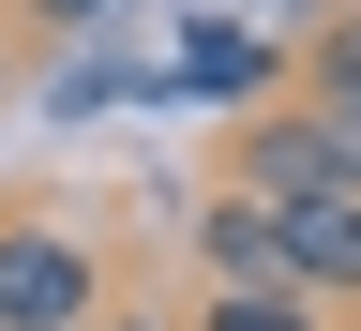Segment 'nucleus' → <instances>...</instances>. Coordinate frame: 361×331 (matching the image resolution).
Masks as SVG:
<instances>
[{"label":"nucleus","mask_w":361,"mask_h":331,"mask_svg":"<svg viewBox=\"0 0 361 331\" xmlns=\"http://www.w3.org/2000/svg\"><path fill=\"white\" fill-rule=\"evenodd\" d=\"M0 331H106V256L61 211H0Z\"/></svg>","instance_id":"f257e3e1"},{"label":"nucleus","mask_w":361,"mask_h":331,"mask_svg":"<svg viewBox=\"0 0 361 331\" xmlns=\"http://www.w3.org/2000/svg\"><path fill=\"white\" fill-rule=\"evenodd\" d=\"M166 90H180V106H226V121H256V90H271V45H256L241 16H180V45H166Z\"/></svg>","instance_id":"f03ea898"},{"label":"nucleus","mask_w":361,"mask_h":331,"mask_svg":"<svg viewBox=\"0 0 361 331\" xmlns=\"http://www.w3.org/2000/svg\"><path fill=\"white\" fill-rule=\"evenodd\" d=\"M271 241H286V287L331 316L361 301V196H301V211H271Z\"/></svg>","instance_id":"7ed1b4c3"},{"label":"nucleus","mask_w":361,"mask_h":331,"mask_svg":"<svg viewBox=\"0 0 361 331\" xmlns=\"http://www.w3.org/2000/svg\"><path fill=\"white\" fill-rule=\"evenodd\" d=\"M226 181H241V196H271V211L331 196V181H316V136H301V106H256L241 136H226Z\"/></svg>","instance_id":"20e7f679"},{"label":"nucleus","mask_w":361,"mask_h":331,"mask_svg":"<svg viewBox=\"0 0 361 331\" xmlns=\"http://www.w3.org/2000/svg\"><path fill=\"white\" fill-rule=\"evenodd\" d=\"M196 256H211V287H286V241H271V196H241V181H211V196H196Z\"/></svg>","instance_id":"39448f33"},{"label":"nucleus","mask_w":361,"mask_h":331,"mask_svg":"<svg viewBox=\"0 0 361 331\" xmlns=\"http://www.w3.org/2000/svg\"><path fill=\"white\" fill-rule=\"evenodd\" d=\"M180 331H331V316H316L301 287H211V301L180 316Z\"/></svg>","instance_id":"423d86ee"},{"label":"nucleus","mask_w":361,"mask_h":331,"mask_svg":"<svg viewBox=\"0 0 361 331\" xmlns=\"http://www.w3.org/2000/svg\"><path fill=\"white\" fill-rule=\"evenodd\" d=\"M301 136H316V181L361 196V90H301Z\"/></svg>","instance_id":"0eeeda50"},{"label":"nucleus","mask_w":361,"mask_h":331,"mask_svg":"<svg viewBox=\"0 0 361 331\" xmlns=\"http://www.w3.org/2000/svg\"><path fill=\"white\" fill-rule=\"evenodd\" d=\"M301 90H361V0H331V16H316V61H301Z\"/></svg>","instance_id":"6e6552de"},{"label":"nucleus","mask_w":361,"mask_h":331,"mask_svg":"<svg viewBox=\"0 0 361 331\" xmlns=\"http://www.w3.org/2000/svg\"><path fill=\"white\" fill-rule=\"evenodd\" d=\"M16 16H30L45 45H61V30H90V16H121V0H16Z\"/></svg>","instance_id":"1a4fd4ad"},{"label":"nucleus","mask_w":361,"mask_h":331,"mask_svg":"<svg viewBox=\"0 0 361 331\" xmlns=\"http://www.w3.org/2000/svg\"><path fill=\"white\" fill-rule=\"evenodd\" d=\"M106 331H166V316H106Z\"/></svg>","instance_id":"9d476101"},{"label":"nucleus","mask_w":361,"mask_h":331,"mask_svg":"<svg viewBox=\"0 0 361 331\" xmlns=\"http://www.w3.org/2000/svg\"><path fill=\"white\" fill-rule=\"evenodd\" d=\"M0 16H16V0H0Z\"/></svg>","instance_id":"9b49d317"},{"label":"nucleus","mask_w":361,"mask_h":331,"mask_svg":"<svg viewBox=\"0 0 361 331\" xmlns=\"http://www.w3.org/2000/svg\"><path fill=\"white\" fill-rule=\"evenodd\" d=\"M256 16H271V0H256Z\"/></svg>","instance_id":"f8f14e48"}]
</instances>
